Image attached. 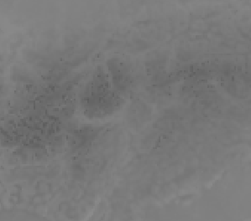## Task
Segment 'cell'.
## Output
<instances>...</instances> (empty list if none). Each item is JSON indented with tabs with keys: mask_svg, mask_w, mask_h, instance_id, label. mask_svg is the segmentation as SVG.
Wrapping results in <instances>:
<instances>
[{
	"mask_svg": "<svg viewBox=\"0 0 251 221\" xmlns=\"http://www.w3.org/2000/svg\"><path fill=\"white\" fill-rule=\"evenodd\" d=\"M82 106L90 116H107L120 105V96L108 82L105 73L100 69L82 90Z\"/></svg>",
	"mask_w": 251,
	"mask_h": 221,
	"instance_id": "obj_1",
	"label": "cell"
}]
</instances>
